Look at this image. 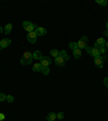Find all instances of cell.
<instances>
[{
    "label": "cell",
    "instance_id": "484cf974",
    "mask_svg": "<svg viewBox=\"0 0 108 121\" xmlns=\"http://www.w3.org/2000/svg\"><path fill=\"white\" fill-rule=\"evenodd\" d=\"M104 84H105L106 88H108V77H106V78H104Z\"/></svg>",
    "mask_w": 108,
    "mask_h": 121
},
{
    "label": "cell",
    "instance_id": "d6986e66",
    "mask_svg": "<svg viewBox=\"0 0 108 121\" xmlns=\"http://www.w3.org/2000/svg\"><path fill=\"white\" fill-rule=\"evenodd\" d=\"M50 53H51V55H52L53 57L56 58V57L58 56V53H60V51L55 50V49H53V50H51V51H50Z\"/></svg>",
    "mask_w": 108,
    "mask_h": 121
},
{
    "label": "cell",
    "instance_id": "cb8c5ba5",
    "mask_svg": "<svg viewBox=\"0 0 108 121\" xmlns=\"http://www.w3.org/2000/svg\"><path fill=\"white\" fill-rule=\"evenodd\" d=\"M56 118L60 119V120H62V119L64 118V112H63V111H60V112H58L57 115H56Z\"/></svg>",
    "mask_w": 108,
    "mask_h": 121
},
{
    "label": "cell",
    "instance_id": "7402d4cb",
    "mask_svg": "<svg viewBox=\"0 0 108 121\" xmlns=\"http://www.w3.org/2000/svg\"><path fill=\"white\" fill-rule=\"evenodd\" d=\"M7 101L11 104V103H13V102H14V97H13L12 95H7Z\"/></svg>",
    "mask_w": 108,
    "mask_h": 121
},
{
    "label": "cell",
    "instance_id": "4dcf8cb0",
    "mask_svg": "<svg viewBox=\"0 0 108 121\" xmlns=\"http://www.w3.org/2000/svg\"><path fill=\"white\" fill-rule=\"evenodd\" d=\"M106 26H107V31H108V23H107V25H106Z\"/></svg>",
    "mask_w": 108,
    "mask_h": 121
},
{
    "label": "cell",
    "instance_id": "ba28073f",
    "mask_svg": "<svg viewBox=\"0 0 108 121\" xmlns=\"http://www.w3.org/2000/svg\"><path fill=\"white\" fill-rule=\"evenodd\" d=\"M52 63V60H51L49 56H43L42 60H41L40 64L42 65V67H49V65Z\"/></svg>",
    "mask_w": 108,
    "mask_h": 121
},
{
    "label": "cell",
    "instance_id": "f546056e",
    "mask_svg": "<svg viewBox=\"0 0 108 121\" xmlns=\"http://www.w3.org/2000/svg\"><path fill=\"white\" fill-rule=\"evenodd\" d=\"M105 48L108 49V41H106V45H105Z\"/></svg>",
    "mask_w": 108,
    "mask_h": 121
},
{
    "label": "cell",
    "instance_id": "5b68a950",
    "mask_svg": "<svg viewBox=\"0 0 108 121\" xmlns=\"http://www.w3.org/2000/svg\"><path fill=\"white\" fill-rule=\"evenodd\" d=\"M27 40H28V42H29V43H36V41H37V35H36L35 31L28 33Z\"/></svg>",
    "mask_w": 108,
    "mask_h": 121
},
{
    "label": "cell",
    "instance_id": "603a6c76",
    "mask_svg": "<svg viewBox=\"0 0 108 121\" xmlns=\"http://www.w3.org/2000/svg\"><path fill=\"white\" fill-rule=\"evenodd\" d=\"M7 101V95L3 93H0V102H4Z\"/></svg>",
    "mask_w": 108,
    "mask_h": 121
},
{
    "label": "cell",
    "instance_id": "9c48e42d",
    "mask_svg": "<svg viewBox=\"0 0 108 121\" xmlns=\"http://www.w3.org/2000/svg\"><path fill=\"white\" fill-rule=\"evenodd\" d=\"M10 44H11V40H10V39L4 38V39H2V40L0 41V49H1V50H2V49H5V48H8Z\"/></svg>",
    "mask_w": 108,
    "mask_h": 121
},
{
    "label": "cell",
    "instance_id": "7a4b0ae2",
    "mask_svg": "<svg viewBox=\"0 0 108 121\" xmlns=\"http://www.w3.org/2000/svg\"><path fill=\"white\" fill-rule=\"evenodd\" d=\"M23 28H24L26 31H28V33H31V31H34V30L37 28V26H36L35 24H33L31 22L25 21V22H23Z\"/></svg>",
    "mask_w": 108,
    "mask_h": 121
},
{
    "label": "cell",
    "instance_id": "8fae6325",
    "mask_svg": "<svg viewBox=\"0 0 108 121\" xmlns=\"http://www.w3.org/2000/svg\"><path fill=\"white\" fill-rule=\"evenodd\" d=\"M65 62H66V60H64V58L60 57V56H57V57L54 60V63H55V65L58 66V67H63V66H65Z\"/></svg>",
    "mask_w": 108,
    "mask_h": 121
},
{
    "label": "cell",
    "instance_id": "2e32d148",
    "mask_svg": "<svg viewBox=\"0 0 108 121\" xmlns=\"http://www.w3.org/2000/svg\"><path fill=\"white\" fill-rule=\"evenodd\" d=\"M56 119V113L55 112H50L47 116V120L48 121H54Z\"/></svg>",
    "mask_w": 108,
    "mask_h": 121
},
{
    "label": "cell",
    "instance_id": "6da1fadb",
    "mask_svg": "<svg viewBox=\"0 0 108 121\" xmlns=\"http://www.w3.org/2000/svg\"><path fill=\"white\" fill-rule=\"evenodd\" d=\"M33 60V53L29 52V51H26V52H24L22 58H21V64L22 65H29V64H31Z\"/></svg>",
    "mask_w": 108,
    "mask_h": 121
},
{
    "label": "cell",
    "instance_id": "5bb4252c",
    "mask_svg": "<svg viewBox=\"0 0 108 121\" xmlns=\"http://www.w3.org/2000/svg\"><path fill=\"white\" fill-rule=\"evenodd\" d=\"M12 28H13L12 24H7V25L4 26V28H3V33L4 34H10L11 30H12Z\"/></svg>",
    "mask_w": 108,
    "mask_h": 121
},
{
    "label": "cell",
    "instance_id": "ffe728a7",
    "mask_svg": "<svg viewBox=\"0 0 108 121\" xmlns=\"http://www.w3.org/2000/svg\"><path fill=\"white\" fill-rule=\"evenodd\" d=\"M41 73H42L44 76L49 75V73H50V68H49V67H42V69H41Z\"/></svg>",
    "mask_w": 108,
    "mask_h": 121
},
{
    "label": "cell",
    "instance_id": "3957f363",
    "mask_svg": "<svg viewBox=\"0 0 108 121\" xmlns=\"http://www.w3.org/2000/svg\"><path fill=\"white\" fill-rule=\"evenodd\" d=\"M78 44V49H86L88 47V37L86 36H83L82 38H80V40L77 42Z\"/></svg>",
    "mask_w": 108,
    "mask_h": 121
},
{
    "label": "cell",
    "instance_id": "4fadbf2b",
    "mask_svg": "<svg viewBox=\"0 0 108 121\" xmlns=\"http://www.w3.org/2000/svg\"><path fill=\"white\" fill-rule=\"evenodd\" d=\"M58 56L60 57H62V58H64L65 60H69V55L67 54V52H66L65 50H62V51H60V53H58Z\"/></svg>",
    "mask_w": 108,
    "mask_h": 121
},
{
    "label": "cell",
    "instance_id": "d4e9b609",
    "mask_svg": "<svg viewBox=\"0 0 108 121\" xmlns=\"http://www.w3.org/2000/svg\"><path fill=\"white\" fill-rule=\"evenodd\" d=\"M98 52H99V55H101V54H105V53H106V48H105V47L99 48V49H98Z\"/></svg>",
    "mask_w": 108,
    "mask_h": 121
},
{
    "label": "cell",
    "instance_id": "ac0fdd59",
    "mask_svg": "<svg viewBox=\"0 0 108 121\" xmlns=\"http://www.w3.org/2000/svg\"><path fill=\"white\" fill-rule=\"evenodd\" d=\"M68 47H69L73 51H75L76 49H78V44H77V42H73V41H71V42L68 44Z\"/></svg>",
    "mask_w": 108,
    "mask_h": 121
},
{
    "label": "cell",
    "instance_id": "9a60e30c",
    "mask_svg": "<svg viewBox=\"0 0 108 121\" xmlns=\"http://www.w3.org/2000/svg\"><path fill=\"white\" fill-rule=\"evenodd\" d=\"M41 69H42V65H41L40 63H36L35 65H34V67H33V70L35 71V73L41 71Z\"/></svg>",
    "mask_w": 108,
    "mask_h": 121
},
{
    "label": "cell",
    "instance_id": "e0dca14e",
    "mask_svg": "<svg viewBox=\"0 0 108 121\" xmlns=\"http://www.w3.org/2000/svg\"><path fill=\"white\" fill-rule=\"evenodd\" d=\"M73 56H75V58H80L81 57V50L80 49H76L75 51H73Z\"/></svg>",
    "mask_w": 108,
    "mask_h": 121
},
{
    "label": "cell",
    "instance_id": "277c9868",
    "mask_svg": "<svg viewBox=\"0 0 108 121\" xmlns=\"http://www.w3.org/2000/svg\"><path fill=\"white\" fill-rule=\"evenodd\" d=\"M86 52H88V54L92 55L93 57H97V56H99V52H98V49L93 48V47H86Z\"/></svg>",
    "mask_w": 108,
    "mask_h": 121
},
{
    "label": "cell",
    "instance_id": "4316f807",
    "mask_svg": "<svg viewBox=\"0 0 108 121\" xmlns=\"http://www.w3.org/2000/svg\"><path fill=\"white\" fill-rule=\"evenodd\" d=\"M5 119V116L3 115V113H0V121H2V120H4Z\"/></svg>",
    "mask_w": 108,
    "mask_h": 121
},
{
    "label": "cell",
    "instance_id": "7c38bea8",
    "mask_svg": "<svg viewBox=\"0 0 108 121\" xmlns=\"http://www.w3.org/2000/svg\"><path fill=\"white\" fill-rule=\"evenodd\" d=\"M33 57H34V60H41L42 57H43L41 51H39V50L35 51V52L33 53Z\"/></svg>",
    "mask_w": 108,
    "mask_h": 121
},
{
    "label": "cell",
    "instance_id": "8992f818",
    "mask_svg": "<svg viewBox=\"0 0 108 121\" xmlns=\"http://www.w3.org/2000/svg\"><path fill=\"white\" fill-rule=\"evenodd\" d=\"M94 64H95V66H97L98 68H102L104 65V58L103 56H97V57H94Z\"/></svg>",
    "mask_w": 108,
    "mask_h": 121
},
{
    "label": "cell",
    "instance_id": "44dd1931",
    "mask_svg": "<svg viewBox=\"0 0 108 121\" xmlns=\"http://www.w3.org/2000/svg\"><path fill=\"white\" fill-rule=\"evenodd\" d=\"M96 3L105 7V5H107V0H96Z\"/></svg>",
    "mask_w": 108,
    "mask_h": 121
},
{
    "label": "cell",
    "instance_id": "52a82bcc",
    "mask_svg": "<svg viewBox=\"0 0 108 121\" xmlns=\"http://www.w3.org/2000/svg\"><path fill=\"white\" fill-rule=\"evenodd\" d=\"M105 45H106V40L105 39H104V38H98L97 40L95 41V47H94V48L99 49V48L105 47Z\"/></svg>",
    "mask_w": 108,
    "mask_h": 121
},
{
    "label": "cell",
    "instance_id": "30bf717a",
    "mask_svg": "<svg viewBox=\"0 0 108 121\" xmlns=\"http://www.w3.org/2000/svg\"><path fill=\"white\" fill-rule=\"evenodd\" d=\"M35 33L37 36H44V35H47V29L41 27V26H39V27H37L35 29Z\"/></svg>",
    "mask_w": 108,
    "mask_h": 121
},
{
    "label": "cell",
    "instance_id": "f1b7e54d",
    "mask_svg": "<svg viewBox=\"0 0 108 121\" xmlns=\"http://www.w3.org/2000/svg\"><path fill=\"white\" fill-rule=\"evenodd\" d=\"M104 35H106V37H108V31H107V30H106L105 33H104Z\"/></svg>",
    "mask_w": 108,
    "mask_h": 121
},
{
    "label": "cell",
    "instance_id": "83f0119b",
    "mask_svg": "<svg viewBox=\"0 0 108 121\" xmlns=\"http://www.w3.org/2000/svg\"><path fill=\"white\" fill-rule=\"evenodd\" d=\"M3 33V29H2V27L0 26V34H2Z\"/></svg>",
    "mask_w": 108,
    "mask_h": 121
}]
</instances>
